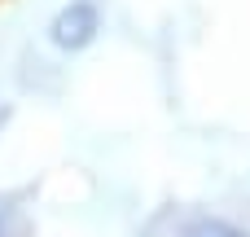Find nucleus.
I'll use <instances>...</instances> for the list:
<instances>
[{
	"label": "nucleus",
	"instance_id": "nucleus-1",
	"mask_svg": "<svg viewBox=\"0 0 250 237\" xmlns=\"http://www.w3.org/2000/svg\"><path fill=\"white\" fill-rule=\"evenodd\" d=\"M97 31H101V9H97L92 0H70V4L53 18L48 40H53L57 48H66V53H79V48H88V44L97 40Z\"/></svg>",
	"mask_w": 250,
	"mask_h": 237
},
{
	"label": "nucleus",
	"instance_id": "nucleus-2",
	"mask_svg": "<svg viewBox=\"0 0 250 237\" xmlns=\"http://www.w3.org/2000/svg\"><path fill=\"white\" fill-rule=\"evenodd\" d=\"M180 237H246L237 224H229V220H220V215H202V220H193L189 229Z\"/></svg>",
	"mask_w": 250,
	"mask_h": 237
},
{
	"label": "nucleus",
	"instance_id": "nucleus-3",
	"mask_svg": "<svg viewBox=\"0 0 250 237\" xmlns=\"http://www.w3.org/2000/svg\"><path fill=\"white\" fill-rule=\"evenodd\" d=\"M0 237H4V229H0Z\"/></svg>",
	"mask_w": 250,
	"mask_h": 237
}]
</instances>
